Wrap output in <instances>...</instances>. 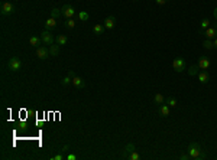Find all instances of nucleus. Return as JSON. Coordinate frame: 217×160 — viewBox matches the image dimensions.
<instances>
[{"mask_svg":"<svg viewBox=\"0 0 217 160\" xmlns=\"http://www.w3.org/2000/svg\"><path fill=\"white\" fill-rule=\"evenodd\" d=\"M188 154H190V157L194 160H205V157H207V154H205V152L201 149V146L198 143H196V141H192V143L188 144Z\"/></svg>","mask_w":217,"mask_h":160,"instance_id":"nucleus-1","label":"nucleus"},{"mask_svg":"<svg viewBox=\"0 0 217 160\" xmlns=\"http://www.w3.org/2000/svg\"><path fill=\"white\" fill-rule=\"evenodd\" d=\"M41 39H42V43L44 45H54L55 42V38H54V35L51 33V30L45 29V30H42V33H41Z\"/></svg>","mask_w":217,"mask_h":160,"instance_id":"nucleus-2","label":"nucleus"},{"mask_svg":"<svg viewBox=\"0 0 217 160\" xmlns=\"http://www.w3.org/2000/svg\"><path fill=\"white\" fill-rule=\"evenodd\" d=\"M7 67H9V69H10L12 72H17L22 68V61L17 58V56H12V58L9 59Z\"/></svg>","mask_w":217,"mask_h":160,"instance_id":"nucleus-3","label":"nucleus"},{"mask_svg":"<svg viewBox=\"0 0 217 160\" xmlns=\"http://www.w3.org/2000/svg\"><path fill=\"white\" fill-rule=\"evenodd\" d=\"M0 12H2V16H10V15L15 13V6H13V3H10V2H3Z\"/></svg>","mask_w":217,"mask_h":160,"instance_id":"nucleus-4","label":"nucleus"},{"mask_svg":"<svg viewBox=\"0 0 217 160\" xmlns=\"http://www.w3.org/2000/svg\"><path fill=\"white\" fill-rule=\"evenodd\" d=\"M61 10H62V16L65 19H71V17L75 16V13H77V10L72 7L71 4H64Z\"/></svg>","mask_w":217,"mask_h":160,"instance_id":"nucleus-5","label":"nucleus"},{"mask_svg":"<svg viewBox=\"0 0 217 160\" xmlns=\"http://www.w3.org/2000/svg\"><path fill=\"white\" fill-rule=\"evenodd\" d=\"M172 68H174V71H175V72L185 71V61L178 56V58H175L174 61H172Z\"/></svg>","mask_w":217,"mask_h":160,"instance_id":"nucleus-6","label":"nucleus"},{"mask_svg":"<svg viewBox=\"0 0 217 160\" xmlns=\"http://www.w3.org/2000/svg\"><path fill=\"white\" fill-rule=\"evenodd\" d=\"M36 56L42 61H45V59L49 58V49H46V46H38L36 48Z\"/></svg>","mask_w":217,"mask_h":160,"instance_id":"nucleus-7","label":"nucleus"},{"mask_svg":"<svg viewBox=\"0 0 217 160\" xmlns=\"http://www.w3.org/2000/svg\"><path fill=\"white\" fill-rule=\"evenodd\" d=\"M197 65H198V68H200L201 71H207V69L210 68V59L207 58V56H200Z\"/></svg>","mask_w":217,"mask_h":160,"instance_id":"nucleus-8","label":"nucleus"},{"mask_svg":"<svg viewBox=\"0 0 217 160\" xmlns=\"http://www.w3.org/2000/svg\"><path fill=\"white\" fill-rule=\"evenodd\" d=\"M103 25H104L106 29L112 30L113 28L116 26V17H114V16H107V17L104 19V22H103Z\"/></svg>","mask_w":217,"mask_h":160,"instance_id":"nucleus-9","label":"nucleus"},{"mask_svg":"<svg viewBox=\"0 0 217 160\" xmlns=\"http://www.w3.org/2000/svg\"><path fill=\"white\" fill-rule=\"evenodd\" d=\"M204 35H205V39L217 38V26H210V28H207V29L204 30Z\"/></svg>","mask_w":217,"mask_h":160,"instance_id":"nucleus-10","label":"nucleus"},{"mask_svg":"<svg viewBox=\"0 0 217 160\" xmlns=\"http://www.w3.org/2000/svg\"><path fill=\"white\" fill-rule=\"evenodd\" d=\"M72 85H74L75 88L83 89L84 87H85V81H84L83 78H80V76H77V75H75L74 78H72Z\"/></svg>","mask_w":217,"mask_h":160,"instance_id":"nucleus-11","label":"nucleus"},{"mask_svg":"<svg viewBox=\"0 0 217 160\" xmlns=\"http://www.w3.org/2000/svg\"><path fill=\"white\" fill-rule=\"evenodd\" d=\"M57 25H58V23H57V19H54V17H49V19L45 20V29H48V30L55 29Z\"/></svg>","mask_w":217,"mask_h":160,"instance_id":"nucleus-12","label":"nucleus"},{"mask_svg":"<svg viewBox=\"0 0 217 160\" xmlns=\"http://www.w3.org/2000/svg\"><path fill=\"white\" fill-rule=\"evenodd\" d=\"M210 80V75L207 71H200L198 72V81H200L201 84H207Z\"/></svg>","mask_w":217,"mask_h":160,"instance_id":"nucleus-13","label":"nucleus"},{"mask_svg":"<svg viewBox=\"0 0 217 160\" xmlns=\"http://www.w3.org/2000/svg\"><path fill=\"white\" fill-rule=\"evenodd\" d=\"M169 108H171V107L168 106V104H161V107H159V114H161V117H168V115H169Z\"/></svg>","mask_w":217,"mask_h":160,"instance_id":"nucleus-14","label":"nucleus"},{"mask_svg":"<svg viewBox=\"0 0 217 160\" xmlns=\"http://www.w3.org/2000/svg\"><path fill=\"white\" fill-rule=\"evenodd\" d=\"M29 43H30V46H35V48L41 46V43H42L41 36H32V38L29 39Z\"/></svg>","mask_w":217,"mask_h":160,"instance_id":"nucleus-15","label":"nucleus"},{"mask_svg":"<svg viewBox=\"0 0 217 160\" xmlns=\"http://www.w3.org/2000/svg\"><path fill=\"white\" fill-rule=\"evenodd\" d=\"M49 55L51 56H58L59 55V45L58 43H57V45H51L49 46Z\"/></svg>","mask_w":217,"mask_h":160,"instance_id":"nucleus-16","label":"nucleus"},{"mask_svg":"<svg viewBox=\"0 0 217 160\" xmlns=\"http://www.w3.org/2000/svg\"><path fill=\"white\" fill-rule=\"evenodd\" d=\"M67 42H68L67 35H58V36H57V43H58L59 46H64V45H67Z\"/></svg>","mask_w":217,"mask_h":160,"instance_id":"nucleus-17","label":"nucleus"},{"mask_svg":"<svg viewBox=\"0 0 217 160\" xmlns=\"http://www.w3.org/2000/svg\"><path fill=\"white\" fill-rule=\"evenodd\" d=\"M104 25H101V23H97V25H94V28H93V32L96 35H103V32H104Z\"/></svg>","mask_w":217,"mask_h":160,"instance_id":"nucleus-18","label":"nucleus"},{"mask_svg":"<svg viewBox=\"0 0 217 160\" xmlns=\"http://www.w3.org/2000/svg\"><path fill=\"white\" fill-rule=\"evenodd\" d=\"M198 72H200V68H198V65H192V67L188 68V75H190V76L198 75Z\"/></svg>","mask_w":217,"mask_h":160,"instance_id":"nucleus-19","label":"nucleus"},{"mask_svg":"<svg viewBox=\"0 0 217 160\" xmlns=\"http://www.w3.org/2000/svg\"><path fill=\"white\" fill-rule=\"evenodd\" d=\"M203 46L205 48V49H209V51H211V49H214V43L211 39H204V42H203Z\"/></svg>","mask_w":217,"mask_h":160,"instance_id":"nucleus-20","label":"nucleus"},{"mask_svg":"<svg viewBox=\"0 0 217 160\" xmlns=\"http://www.w3.org/2000/svg\"><path fill=\"white\" fill-rule=\"evenodd\" d=\"M75 23H77V22H75V19H74V17H71V19H67L64 25H65V28H68V29H74Z\"/></svg>","mask_w":217,"mask_h":160,"instance_id":"nucleus-21","label":"nucleus"},{"mask_svg":"<svg viewBox=\"0 0 217 160\" xmlns=\"http://www.w3.org/2000/svg\"><path fill=\"white\" fill-rule=\"evenodd\" d=\"M59 16H62V10L61 9H57V7H54L52 10H51V17H54V19H57V17H59Z\"/></svg>","mask_w":217,"mask_h":160,"instance_id":"nucleus-22","label":"nucleus"},{"mask_svg":"<svg viewBox=\"0 0 217 160\" xmlns=\"http://www.w3.org/2000/svg\"><path fill=\"white\" fill-rule=\"evenodd\" d=\"M90 19V15L87 12H78V20L81 22H87Z\"/></svg>","mask_w":217,"mask_h":160,"instance_id":"nucleus-23","label":"nucleus"},{"mask_svg":"<svg viewBox=\"0 0 217 160\" xmlns=\"http://www.w3.org/2000/svg\"><path fill=\"white\" fill-rule=\"evenodd\" d=\"M165 102H167V104L171 107V108L177 107V98H175V97H168L167 100H165Z\"/></svg>","mask_w":217,"mask_h":160,"instance_id":"nucleus-24","label":"nucleus"},{"mask_svg":"<svg viewBox=\"0 0 217 160\" xmlns=\"http://www.w3.org/2000/svg\"><path fill=\"white\" fill-rule=\"evenodd\" d=\"M154 101L156 102V104H164V101H165V98H164V95H162V94H161V93H158V94H155Z\"/></svg>","mask_w":217,"mask_h":160,"instance_id":"nucleus-25","label":"nucleus"},{"mask_svg":"<svg viewBox=\"0 0 217 160\" xmlns=\"http://www.w3.org/2000/svg\"><path fill=\"white\" fill-rule=\"evenodd\" d=\"M133 150H135V146H133L132 143H129V144H127V146L125 147V157H129V154L133 152Z\"/></svg>","mask_w":217,"mask_h":160,"instance_id":"nucleus-26","label":"nucleus"},{"mask_svg":"<svg viewBox=\"0 0 217 160\" xmlns=\"http://www.w3.org/2000/svg\"><path fill=\"white\" fill-rule=\"evenodd\" d=\"M61 84H62L64 85V87H67V85H71L72 84V78H71V76H64V78H62V80H61Z\"/></svg>","mask_w":217,"mask_h":160,"instance_id":"nucleus-27","label":"nucleus"},{"mask_svg":"<svg viewBox=\"0 0 217 160\" xmlns=\"http://www.w3.org/2000/svg\"><path fill=\"white\" fill-rule=\"evenodd\" d=\"M200 28H201V30H205L207 28H210V20L209 19H203L201 23H200Z\"/></svg>","mask_w":217,"mask_h":160,"instance_id":"nucleus-28","label":"nucleus"},{"mask_svg":"<svg viewBox=\"0 0 217 160\" xmlns=\"http://www.w3.org/2000/svg\"><path fill=\"white\" fill-rule=\"evenodd\" d=\"M127 159H130V160H139V159H141V156H139V153L136 152V150H133V152L129 154V157H127Z\"/></svg>","mask_w":217,"mask_h":160,"instance_id":"nucleus-29","label":"nucleus"},{"mask_svg":"<svg viewBox=\"0 0 217 160\" xmlns=\"http://www.w3.org/2000/svg\"><path fill=\"white\" fill-rule=\"evenodd\" d=\"M64 159H65V156H64L62 153L61 154H55V156L51 157V160H64Z\"/></svg>","mask_w":217,"mask_h":160,"instance_id":"nucleus-30","label":"nucleus"},{"mask_svg":"<svg viewBox=\"0 0 217 160\" xmlns=\"http://www.w3.org/2000/svg\"><path fill=\"white\" fill-rule=\"evenodd\" d=\"M180 159L181 160H188V159H191V157H190V154H188V153H182V154L180 156Z\"/></svg>","mask_w":217,"mask_h":160,"instance_id":"nucleus-31","label":"nucleus"},{"mask_svg":"<svg viewBox=\"0 0 217 160\" xmlns=\"http://www.w3.org/2000/svg\"><path fill=\"white\" fill-rule=\"evenodd\" d=\"M65 159L67 160H77V156H75V154H67Z\"/></svg>","mask_w":217,"mask_h":160,"instance_id":"nucleus-32","label":"nucleus"},{"mask_svg":"<svg viewBox=\"0 0 217 160\" xmlns=\"http://www.w3.org/2000/svg\"><path fill=\"white\" fill-rule=\"evenodd\" d=\"M68 149H70V146H68V144H65V146H62V147H61V150H59V152L65 153V152H68Z\"/></svg>","mask_w":217,"mask_h":160,"instance_id":"nucleus-33","label":"nucleus"},{"mask_svg":"<svg viewBox=\"0 0 217 160\" xmlns=\"http://www.w3.org/2000/svg\"><path fill=\"white\" fill-rule=\"evenodd\" d=\"M155 3L159 4V6H164V4L167 3V0H155Z\"/></svg>","mask_w":217,"mask_h":160,"instance_id":"nucleus-34","label":"nucleus"},{"mask_svg":"<svg viewBox=\"0 0 217 160\" xmlns=\"http://www.w3.org/2000/svg\"><path fill=\"white\" fill-rule=\"evenodd\" d=\"M213 16H214V19H216V20H217V7L213 10Z\"/></svg>","mask_w":217,"mask_h":160,"instance_id":"nucleus-35","label":"nucleus"},{"mask_svg":"<svg viewBox=\"0 0 217 160\" xmlns=\"http://www.w3.org/2000/svg\"><path fill=\"white\" fill-rule=\"evenodd\" d=\"M68 76H71V78H74V76H75L74 71H70V72H68Z\"/></svg>","mask_w":217,"mask_h":160,"instance_id":"nucleus-36","label":"nucleus"},{"mask_svg":"<svg viewBox=\"0 0 217 160\" xmlns=\"http://www.w3.org/2000/svg\"><path fill=\"white\" fill-rule=\"evenodd\" d=\"M213 43H214V48L217 49V38H214V41H213Z\"/></svg>","mask_w":217,"mask_h":160,"instance_id":"nucleus-37","label":"nucleus"},{"mask_svg":"<svg viewBox=\"0 0 217 160\" xmlns=\"http://www.w3.org/2000/svg\"><path fill=\"white\" fill-rule=\"evenodd\" d=\"M132 2H139V0H132Z\"/></svg>","mask_w":217,"mask_h":160,"instance_id":"nucleus-38","label":"nucleus"}]
</instances>
